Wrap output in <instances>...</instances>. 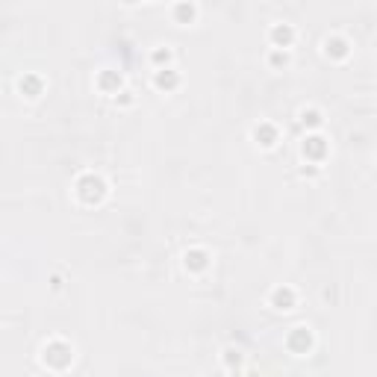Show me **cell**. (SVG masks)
Wrapping results in <instances>:
<instances>
[{
	"label": "cell",
	"mask_w": 377,
	"mask_h": 377,
	"mask_svg": "<svg viewBox=\"0 0 377 377\" xmlns=\"http://www.w3.org/2000/svg\"><path fill=\"white\" fill-rule=\"evenodd\" d=\"M74 192H77V197H80V204H86V206H97V204H101L104 197L109 195V186H106V180H104L101 174L86 171V174L77 177Z\"/></svg>",
	"instance_id": "1"
},
{
	"label": "cell",
	"mask_w": 377,
	"mask_h": 377,
	"mask_svg": "<svg viewBox=\"0 0 377 377\" xmlns=\"http://www.w3.org/2000/svg\"><path fill=\"white\" fill-rule=\"evenodd\" d=\"M209 265H213V257H209L206 248H188L183 253V269L192 271V274H204Z\"/></svg>",
	"instance_id": "5"
},
{
	"label": "cell",
	"mask_w": 377,
	"mask_h": 377,
	"mask_svg": "<svg viewBox=\"0 0 377 377\" xmlns=\"http://www.w3.org/2000/svg\"><path fill=\"white\" fill-rule=\"evenodd\" d=\"M151 62H153V68H171V62H174V50L165 44V48H153L151 50Z\"/></svg>",
	"instance_id": "14"
},
{
	"label": "cell",
	"mask_w": 377,
	"mask_h": 377,
	"mask_svg": "<svg viewBox=\"0 0 377 377\" xmlns=\"http://www.w3.org/2000/svg\"><path fill=\"white\" fill-rule=\"evenodd\" d=\"M221 362H224L227 371H239L242 362H245V357H242L239 348H224V351H221Z\"/></svg>",
	"instance_id": "16"
},
{
	"label": "cell",
	"mask_w": 377,
	"mask_h": 377,
	"mask_svg": "<svg viewBox=\"0 0 377 377\" xmlns=\"http://www.w3.org/2000/svg\"><path fill=\"white\" fill-rule=\"evenodd\" d=\"M327 153H330L327 139L321 136V133H307L304 142H301V157H304V162L321 165V162L327 160Z\"/></svg>",
	"instance_id": "3"
},
{
	"label": "cell",
	"mask_w": 377,
	"mask_h": 377,
	"mask_svg": "<svg viewBox=\"0 0 377 377\" xmlns=\"http://www.w3.org/2000/svg\"><path fill=\"white\" fill-rule=\"evenodd\" d=\"M298 121H301V127H307V133H318V127L325 124V115H321V109H316V106H304L301 113H298Z\"/></svg>",
	"instance_id": "13"
},
{
	"label": "cell",
	"mask_w": 377,
	"mask_h": 377,
	"mask_svg": "<svg viewBox=\"0 0 377 377\" xmlns=\"http://www.w3.org/2000/svg\"><path fill=\"white\" fill-rule=\"evenodd\" d=\"M171 15H174L177 24H192V21L197 18V6L195 3H177L171 9Z\"/></svg>",
	"instance_id": "15"
},
{
	"label": "cell",
	"mask_w": 377,
	"mask_h": 377,
	"mask_svg": "<svg viewBox=\"0 0 377 377\" xmlns=\"http://www.w3.org/2000/svg\"><path fill=\"white\" fill-rule=\"evenodd\" d=\"M41 362L53 371H65L74 362V348L65 339H50L48 345L41 348Z\"/></svg>",
	"instance_id": "2"
},
{
	"label": "cell",
	"mask_w": 377,
	"mask_h": 377,
	"mask_svg": "<svg viewBox=\"0 0 377 377\" xmlns=\"http://www.w3.org/2000/svg\"><path fill=\"white\" fill-rule=\"evenodd\" d=\"M325 57L334 59V62H342L351 57V41L345 36H327L325 39Z\"/></svg>",
	"instance_id": "10"
},
{
	"label": "cell",
	"mask_w": 377,
	"mask_h": 377,
	"mask_svg": "<svg viewBox=\"0 0 377 377\" xmlns=\"http://www.w3.org/2000/svg\"><path fill=\"white\" fill-rule=\"evenodd\" d=\"M318 174H321V165H313V162L301 165V177H318Z\"/></svg>",
	"instance_id": "19"
},
{
	"label": "cell",
	"mask_w": 377,
	"mask_h": 377,
	"mask_svg": "<svg viewBox=\"0 0 377 377\" xmlns=\"http://www.w3.org/2000/svg\"><path fill=\"white\" fill-rule=\"evenodd\" d=\"M18 92L32 101V97H39V95L44 92V80H41L39 74H24V77L18 80Z\"/></svg>",
	"instance_id": "12"
},
{
	"label": "cell",
	"mask_w": 377,
	"mask_h": 377,
	"mask_svg": "<svg viewBox=\"0 0 377 377\" xmlns=\"http://www.w3.org/2000/svg\"><path fill=\"white\" fill-rule=\"evenodd\" d=\"M289 62H292V53H289V50H274V48L269 50V65H271V68L283 71Z\"/></svg>",
	"instance_id": "17"
},
{
	"label": "cell",
	"mask_w": 377,
	"mask_h": 377,
	"mask_svg": "<svg viewBox=\"0 0 377 377\" xmlns=\"http://www.w3.org/2000/svg\"><path fill=\"white\" fill-rule=\"evenodd\" d=\"M269 41H271V48L274 50H289L292 44H295V27L292 24H274L269 30Z\"/></svg>",
	"instance_id": "7"
},
{
	"label": "cell",
	"mask_w": 377,
	"mask_h": 377,
	"mask_svg": "<svg viewBox=\"0 0 377 377\" xmlns=\"http://www.w3.org/2000/svg\"><path fill=\"white\" fill-rule=\"evenodd\" d=\"M316 345V336H313V330H309L307 325H298L292 327L289 334H286V348H289L292 354H298V357H304V354H309Z\"/></svg>",
	"instance_id": "4"
},
{
	"label": "cell",
	"mask_w": 377,
	"mask_h": 377,
	"mask_svg": "<svg viewBox=\"0 0 377 377\" xmlns=\"http://www.w3.org/2000/svg\"><path fill=\"white\" fill-rule=\"evenodd\" d=\"M50 286H53V289H62V277L53 274V277H50Z\"/></svg>",
	"instance_id": "20"
},
{
	"label": "cell",
	"mask_w": 377,
	"mask_h": 377,
	"mask_svg": "<svg viewBox=\"0 0 377 377\" xmlns=\"http://www.w3.org/2000/svg\"><path fill=\"white\" fill-rule=\"evenodd\" d=\"M180 71L177 68H160L157 74H153V88L157 92H165V95H171V92H177L180 88Z\"/></svg>",
	"instance_id": "9"
},
{
	"label": "cell",
	"mask_w": 377,
	"mask_h": 377,
	"mask_svg": "<svg viewBox=\"0 0 377 377\" xmlns=\"http://www.w3.org/2000/svg\"><path fill=\"white\" fill-rule=\"evenodd\" d=\"M133 101H136V95H133L130 88H124V92H121V95H115V104H118V106H130Z\"/></svg>",
	"instance_id": "18"
},
{
	"label": "cell",
	"mask_w": 377,
	"mask_h": 377,
	"mask_svg": "<svg viewBox=\"0 0 377 377\" xmlns=\"http://www.w3.org/2000/svg\"><path fill=\"white\" fill-rule=\"evenodd\" d=\"M269 304L277 309V313H289V309H295L298 304V295L292 286H277V289H271L269 295Z\"/></svg>",
	"instance_id": "8"
},
{
	"label": "cell",
	"mask_w": 377,
	"mask_h": 377,
	"mask_svg": "<svg viewBox=\"0 0 377 377\" xmlns=\"http://www.w3.org/2000/svg\"><path fill=\"white\" fill-rule=\"evenodd\" d=\"M95 86L101 88L104 95H121V92H124V74H121V71H101V74H97V80H95Z\"/></svg>",
	"instance_id": "11"
},
{
	"label": "cell",
	"mask_w": 377,
	"mask_h": 377,
	"mask_svg": "<svg viewBox=\"0 0 377 377\" xmlns=\"http://www.w3.org/2000/svg\"><path fill=\"white\" fill-rule=\"evenodd\" d=\"M251 136H253V142H257L260 148H265V151H271L277 142H280V130H277L271 121H260L257 127L251 130Z\"/></svg>",
	"instance_id": "6"
}]
</instances>
